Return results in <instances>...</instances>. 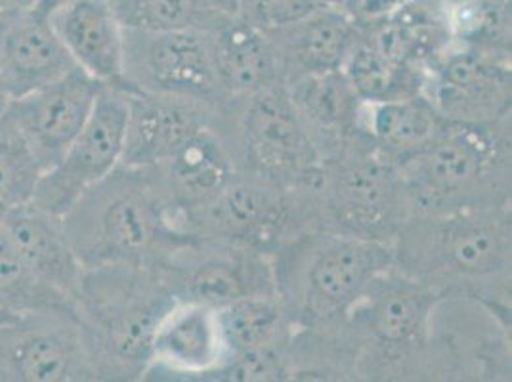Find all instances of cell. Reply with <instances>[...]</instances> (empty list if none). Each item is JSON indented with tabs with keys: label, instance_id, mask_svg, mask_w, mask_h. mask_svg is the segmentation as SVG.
<instances>
[{
	"label": "cell",
	"instance_id": "60d3db41",
	"mask_svg": "<svg viewBox=\"0 0 512 382\" xmlns=\"http://www.w3.org/2000/svg\"><path fill=\"white\" fill-rule=\"evenodd\" d=\"M316 2L321 4V6H337V8H342L346 0H316Z\"/></svg>",
	"mask_w": 512,
	"mask_h": 382
},
{
	"label": "cell",
	"instance_id": "ac0fdd59",
	"mask_svg": "<svg viewBox=\"0 0 512 382\" xmlns=\"http://www.w3.org/2000/svg\"><path fill=\"white\" fill-rule=\"evenodd\" d=\"M75 67L48 18L33 8L0 14V75L12 100L50 85Z\"/></svg>",
	"mask_w": 512,
	"mask_h": 382
},
{
	"label": "cell",
	"instance_id": "603a6c76",
	"mask_svg": "<svg viewBox=\"0 0 512 382\" xmlns=\"http://www.w3.org/2000/svg\"><path fill=\"white\" fill-rule=\"evenodd\" d=\"M356 25L358 39L384 58L425 71L453 44L448 14L434 0H409L386 18Z\"/></svg>",
	"mask_w": 512,
	"mask_h": 382
},
{
	"label": "cell",
	"instance_id": "4fadbf2b",
	"mask_svg": "<svg viewBox=\"0 0 512 382\" xmlns=\"http://www.w3.org/2000/svg\"><path fill=\"white\" fill-rule=\"evenodd\" d=\"M178 302L222 310L237 300L276 295L272 262L251 249L195 239L163 266Z\"/></svg>",
	"mask_w": 512,
	"mask_h": 382
},
{
	"label": "cell",
	"instance_id": "e575fe53",
	"mask_svg": "<svg viewBox=\"0 0 512 382\" xmlns=\"http://www.w3.org/2000/svg\"><path fill=\"white\" fill-rule=\"evenodd\" d=\"M409 0H346L344 10L356 23L375 22L394 14Z\"/></svg>",
	"mask_w": 512,
	"mask_h": 382
},
{
	"label": "cell",
	"instance_id": "4316f807",
	"mask_svg": "<svg viewBox=\"0 0 512 382\" xmlns=\"http://www.w3.org/2000/svg\"><path fill=\"white\" fill-rule=\"evenodd\" d=\"M341 69L358 98L369 106L423 94L427 83L425 69L396 64L358 37Z\"/></svg>",
	"mask_w": 512,
	"mask_h": 382
},
{
	"label": "cell",
	"instance_id": "b9f144b4",
	"mask_svg": "<svg viewBox=\"0 0 512 382\" xmlns=\"http://www.w3.org/2000/svg\"><path fill=\"white\" fill-rule=\"evenodd\" d=\"M12 316H14L12 312H6V310H2V308H0V323H4L6 319L12 318Z\"/></svg>",
	"mask_w": 512,
	"mask_h": 382
},
{
	"label": "cell",
	"instance_id": "f546056e",
	"mask_svg": "<svg viewBox=\"0 0 512 382\" xmlns=\"http://www.w3.org/2000/svg\"><path fill=\"white\" fill-rule=\"evenodd\" d=\"M52 306L75 304L33 272L0 222V308L23 314Z\"/></svg>",
	"mask_w": 512,
	"mask_h": 382
},
{
	"label": "cell",
	"instance_id": "ab89813d",
	"mask_svg": "<svg viewBox=\"0 0 512 382\" xmlns=\"http://www.w3.org/2000/svg\"><path fill=\"white\" fill-rule=\"evenodd\" d=\"M436 4H440L444 10H449V8H455V6H461V4H467V2H472V0H434Z\"/></svg>",
	"mask_w": 512,
	"mask_h": 382
},
{
	"label": "cell",
	"instance_id": "277c9868",
	"mask_svg": "<svg viewBox=\"0 0 512 382\" xmlns=\"http://www.w3.org/2000/svg\"><path fill=\"white\" fill-rule=\"evenodd\" d=\"M178 300L163 268L109 264L85 270L75 312L85 327L98 381H142L153 340Z\"/></svg>",
	"mask_w": 512,
	"mask_h": 382
},
{
	"label": "cell",
	"instance_id": "e0dca14e",
	"mask_svg": "<svg viewBox=\"0 0 512 382\" xmlns=\"http://www.w3.org/2000/svg\"><path fill=\"white\" fill-rule=\"evenodd\" d=\"M226 358L216 310L193 302H176L163 318L146 381L201 382Z\"/></svg>",
	"mask_w": 512,
	"mask_h": 382
},
{
	"label": "cell",
	"instance_id": "8d00e7d4",
	"mask_svg": "<svg viewBox=\"0 0 512 382\" xmlns=\"http://www.w3.org/2000/svg\"><path fill=\"white\" fill-rule=\"evenodd\" d=\"M71 2H75V0H37V4H35V12L37 14H41L44 18H50L52 14H56L58 10H62L65 8L67 4H71Z\"/></svg>",
	"mask_w": 512,
	"mask_h": 382
},
{
	"label": "cell",
	"instance_id": "8992f818",
	"mask_svg": "<svg viewBox=\"0 0 512 382\" xmlns=\"http://www.w3.org/2000/svg\"><path fill=\"white\" fill-rule=\"evenodd\" d=\"M276 295L293 329L341 321L371 281L392 268L390 245L310 230L272 258Z\"/></svg>",
	"mask_w": 512,
	"mask_h": 382
},
{
	"label": "cell",
	"instance_id": "7a4b0ae2",
	"mask_svg": "<svg viewBox=\"0 0 512 382\" xmlns=\"http://www.w3.org/2000/svg\"><path fill=\"white\" fill-rule=\"evenodd\" d=\"M85 270L109 264L163 268L195 241L172 209L153 167L119 163L62 216Z\"/></svg>",
	"mask_w": 512,
	"mask_h": 382
},
{
	"label": "cell",
	"instance_id": "6da1fadb",
	"mask_svg": "<svg viewBox=\"0 0 512 382\" xmlns=\"http://www.w3.org/2000/svg\"><path fill=\"white\" fill-rule=\"evenodd\" d=\"M390 249L396 272L440 293L474 298L511 327V205L411 214Z\"/></svg>",
	"mask_w": 512,
	"mask_h": 382
},
{
	"label": "cell",
	"instance_id": "52a82bcc",
	"mask_svg": "<svg viewBox=\"0 0 512 382\" xmlns=\"http://www.w3.org/2000/svg\"><path fill=\"white\" fill-rule=\"evenodd\" d=\"M310 201L316 230L384 245L409 218L400 169L377 153L363 130L321 161Z\"/></svg>",
	"mask_w": 512,
	"mask_h": 382
},
{
	"label": "cell",
	"instance_id": "f1b7e54d",
	"mask_svg": "<svg viewBox=\"0 0 512 382\" xmlns=\"http://www.w3.org/2000/svg\"><path fill=\"white\" fill-rule=\"evenodd\" d=\"M446 14L453 43L511 58V0H472Z\"/></svg>",
	"mask_w": 512,
	"mask_h": 382
},
{
	"label": "cell",
	"instance_id": "74e56055",
	"mask_svg": "<svg viewBox=\"0 0 512 382\" xmlns=\"http://www.w3.org/2000/svg\"><path fill=\"white\" fill-rule=\"evenodd\" d=\"M35 4H37V0H0V14L31 10V8H35Z\"/></svg>",
	"mask_w": 512,
	"mask_h": 382
},
{
	"label": "cell",
	"instance_id": "cb8c5ba5",
	"mask_svg": "<svg viewBox=\"0 0 512 382\" xmlns=\"http://www.w3.org/2000/svg\"><path fill=\"white\" fill-rule=\"evenodd\" d=\"M153 169L180 222L184 214L209 203L237 172L230 151L214 128L195 134Z\"/></svg>",
	"mask_w": 512,
	"mask_h": 382
},
{
	"label": "cell",
	"instance_id": "d6a6232c",
	"mask_svg": "<svg viewBox=\"0 0 512 382\" xmlns=\"http://www.w3.org/2000/svg\"><path fill=\"white\" fill-rule=\"evenodd\" d=\"M123 29L159 31L174 27L211 29L226 20H209L195 12L188 0H102Z\"/></svg>",
	"mask_w": 512,
	"mask_h": 382
},
{
	"label": "cell",
	"instance_id": "d6986e66",
	"mask_svg": "<svg viewBox=\"0 0 512 382\" xmlns=\"http://www.w3.org/2000/svg\"><path fill=\"white\" fill-rule=\"evenodd\" d=\"M264 35L274 48L281 83L287 86L341 69L358 37V25L344 8L318 6L297 22Z\"/></svg>",
	"mask_w": 512,
	"mask_h": 382
},
{
	"label": "cell",
	"instance_id": "30bf717a",
	"mask_svg": "<svg viewBox=\"0 0 512 382\" xmlns=\"http://www.w3.org/2000/svg\"><path fill=\"white\" fill-rule=\"evenodd\" d=\"M0 382H100L75 306L14 314L0 323Z\"/></svg>",
	"mask_w": 512,
	"mask_h": 382
},
{
	"label": "cell",
	"instance_id": "ffe728a7",
	"mask_svg": "<svg viewBox=\"0 0 512 382\" xmlns=\"http://www.w3.org/2000/svg\"><path fill=\"white\" fill-rule=\"evenodd\" d=\"M0 222L33 272L75 304L85 268L65 234L62 216L29 201L0 209Z\"/></svg>",
	"mask_w": 512,
	"mask_h": 382
},
{
	"label": "cell",
	"instance_id": "484cf974",
	"mask_svg": "<svg viewBox=\"0 0 512 382\" xmlns=\"http://www.w3.org/2000/svg\"><path fill=\"white\" fill-rule=\"evenodd\" d=\"M448 121L425 92L384 104H363V132L377 153L398 169L421 155Z\"/></svg>",
	"mask_w": 512,
	"mask_h": 382
},
{
	"label": "cell",
	"instance_id": "44dd1931",
	"mask_svg": "<svg viewBox=\"0 0 512 382\" xmlns=\"http://www.w3.org/2000/svg\"><path fill=\"white\" fill-rule=\"evenodd\" d=\"M48 20L77 67L98 83L127 92L125 29L102 0H75Z\"/></svg>",
	"mask_w": 512,
	"mask_h": 382
},
{
	"label": "cell",
	"instance_id": "d4e9b609",
	"mask_svg": "<svg viewBox=\"0 0 512 382\" xmlns=\"http://www.w3.org/2000/svg\"><path fill=\"white\" fill-rule=\"evenodd\" d=\"M209 31L224 102L283 85L274 48L262 31L241 22L237 16L216 23Z\"/></svg>",
	"mask_w": 512,
	"mask_h": 382
},
{
	"label": "cell",
	"instance_id": "5bb4252c",
	"mask_svg": "<svg viewBox=\"0 0 512 382\" xmlns=\"http://www.w3.org/2000/svg\"><path fill=\"white\" fill-rule=\"evenodd\" d=\"M425 94L449 121L495 123L511 117V58L453 43L427 69Z\"/></svg>",
	"mask_w": 512,
	"mask_h": 382
},
{
	"label": "cell",
	"instance_id": "5b68a950",
	"mask_svg": "<svg viewBox=\"0 0 512 382\" xmlns=\"http://www.w3.org/2000/svg\"><path fill=\"white\" fill-rule=\"evenodd\" d=\"M400 174L409 216L511 205V117L495 123L448 121Z\"/></svg>",
	"mask_w": 512,
	"mask_h": 382
},
{
	"label": "cell",
	"instance_id": "d590c367",
	"mask_svg": "<svg viewBox=\"0 0 512 382\" xmlns=\"http://www.w3.org/2000/svg\"><path fill=\"white\" fill-rule=\"evenodd\" d=\"M195 12L209 20H222V18H235L239 0H188Z\"/></svg>",
	"mask_w": 512,
	"mask_h": 382
},
{
	"label": "cell",
	"instance_id": "7402d4cb",
	"mask_svg": "<svg viewBox=\"0 0 512 382\" xmlns=\"http://www.w3.org/2000/svg\"><path fill=\"white\" fill-rule=\"evenodd\" d=\"M285 88L321 161L362 132L363 102L342 69L310 75Z\"/></svg>",
	"mask_w": 512,
	"mask_h": 382
},
{
	"label": "cell",
	"instance_id": "9a60e30c",
	"mask_svg": "<svg viewBox=\"0 0 512 382\" xmlns=\"http://www.w3.org/2000/svg\"><path fill=\"white\" fill-rule=\"evenodd\" d=\"M102 83L81 67L10 102L8 113L35 149L44 172L54 167L94 109Z\"/></svg>",
	"mask_w": 512,
	"mask_h": 382
},
{
	"label": "cell",
	"instance_id": "7c38bea8",
	"mask_svg": "<svg viewBox=\"0 0 512 382\" xmlns=\"http://www.w3.org/2000/svg\"><path fill=\"white\" fill-rule=\"evenodd\" d=\"M127 92L102 86L94 109L60 161L46 170L31 203L64 216L90 186L106 178L123 159Z\"/></svg>",
	"mask_w": 512,
	"mask_h": 382
},
{
	"label": "cell",
	"instance_id": "4dcf8cb0",
	"mask_svg": "<svg viewBox=\"0 0 512 382\" xmlns=\"http://www.w3.org/2000/svg\"><path fill=\"white\" fill-rule=\"evenodd\" d=\"M44 167L8 111L0 115V207L29 203Z\"/></svg>",
	"mask_w": 512,
	"mask_h": 382
},
{
	"label": "cell",
	"instance_id": "836d02e7",
	"mask_svg": "<svg viewBox=\"0 0 512 382\" xmlns=\"http://www.w3.org/2000/svg\"><path fill=\"white\" fill-rule=\"evenodd\" d=\"M316 0H239L237 18L262 33H272L314 12Z\"/></svg>",
	"mask_w": 512,
	"mask_h": 382
},
{
	"label": "cell",
	"instance_id": "2e32d148",
	"mask_svg": "<svg viewBox=\"0 0 512 382\" xmlns=\"http://www.w3.org/2000/svg\"><path fill=\"white\" fill-rule=\"evenodd\" d=\"M218 104L205 100L127 92V128L121 163L155 167L201 130L214 127Z\"/></svg>",
	"mask_w": 512,
	"mask_h": 382
},
{
	"label": "cell",
	"instance_id": "9c48e42d",
	"mask_svg": "<svg viewBox=\"0 0 512 382\" xmlns=\"http://www.w3.org/2000/svg\"><path fill=\"white\" fill-rule=\"evenodd\" d=\"M188 234L272 258L297 235L316 230L310 190H285L235 172L213 199L182 216Z\"/></svg>",
	"mask_w": 512,
	"mask_h": 382
},
{
	"label": "cell",
	"instance_id": "ba28073f",
	"mask_svg": "<svg viewBox=\"0 0 512 382\" xmlns=\"http://www.w3.org/2000/svg\"><path fill=\"white\" fill-rule=\"evenodd\" d=\"M213 128L230 151L237 172L285 190H310L318 184L320 151L285 86L226 100L218 106Z\"/></svg>",
	"mask_w": 512,
	"mask_h": 382
},
{
	"label": "cell",
	"instance_id": "83f0119b",
	"mask_svg": "<svg viewBox=\"0 0 512 382\" xmlns=\"http://www.w3.org/2000/svg\"><path fill=\"white\" fill-rule=\"evenodd\" d=\"M226 356L262 344L289 339L293 327L278 295H256L216 310Z\"/></svg>",
	"mask_w": 512,
	"mask_h": 382
},
{
	"label": "cell",
	"instance_id": "3957f363",
	"mask_svg": "<svg viewBox=\"0 0 512 382\" xmlns=\"http://www.w3.org/2000/svg\"><path fill=\"white\" fill-rule=\"evenodd\" d=\"M446 293L388 268L337 323L352 381H434L432 319Z\"/></svg>",
	"mask_w": 512,
	"mask_h": 382
},
{
	"label": "cell",
	"instance_id": "1f68e13d",
	"mask_svg": "<svg viewBox=\"0 0 512 382\" xmlns=\"http://www.w3.org/2000/svg\"><path fill=\"white\" fill-rule=\"evenodd\" d=\"M289 340L291 337L228 354L201 382L293 381Z\"/></svg>",
	"mask_w": 512,
	"mask_h": 382
},
{
	"label": "cell",
	"instance_id": "f35d334b",
	"mask_svg": "<svg viewBox=\"0 0 512 382\" xmlns=\"http://www.w3.org/2000/svg\"><path fill=\"white\" fill-rule=\"evenodd\" d=\"M10 102H12V98H10V94H8V90H6V85H4V79H2V75H0V115L8 109Z\"/></svg>",
	"mask_w": 512,
	"mask_h": 382
},
{
	"label": "cell",
	"instance_id": "8fae6325",
	"mask_svg": "<svg viewBox=\"0 0 512 382\" xmlns=\"http://www.w3.org/2000/svg\"><path fill=\"white\" fill-rule=\"evenodd\" d=\"M123 77L127 92L174 94L224 104L211 31L203 27L125 29Z\"/></svg>",
	"mask_w": 512,
	"mask_h": 382
}]
</instances>
